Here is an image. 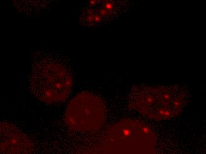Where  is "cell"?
<instances>
[{"instance_id":"1","label":"cell","mask_w":206,"mask_h":154,"mask_svg":"<svg viewBox=\"0 0 206 154\" xmlns=\"http://www.w3.org/2000/svg\"><path fill=\"white\" fill-rule=\"evenodd\" d=\"M73 78L69 65L59 54L40 51L33 59L29 78L33 95L47 104H58L70 95Z\"/></svg>"},{"instance_id":"2","label":"cell","mask_w":206,"mask_h":154,"mask_svg":"<svg viewBox=\"0 0 206 154\" xmlns=\"http://www.w3.org/2000/svg\"><path fill=\"white\" fill-rule=\"evenodd\" d=\"M189 92L176 85L132 88L128 97L130 108L142 116L154 120H165L179 115L186 106Z\"/></svg>"},{"instance_id":"3","label":"cell","mask_w":206,"mask_h":154,"mask_svg":"<svg viewBox=\"0 0 206 154\" xmlns=\"http://www.w3.org/2000/svg\"><path fill=\"white\" fill-rule=\"evenodd\" d=\"M110 151L115 154H152L156 147V136L142 122L126 119L114 124L109 132Z\"/></svg>"},{"instance_id":"4","label":"cell","mask_w":206,"mask_h":154,"mask_svg":"<svg viewBox=\"0 0 206 154\" xmlns=\"http://www.w3.org/2000/svg\"><path fill=\"white\" fill-rule=\"evenodd\" d=\"M107 109L104 101L90 92H81L70 101L65 115L70 129L89 133L100 129L105 124Z\"/></svg>"},{"instance_id":"5","label":"cell","mask_w":206,"mask_h":154,"mask_svg":"<svg viewBox=\"0 0 206 154\" xmlns=\"http://www.w3.org/2000/svg\"><path fill=\"white\" fill-rule=\"evenodd\" d=\"M134 0H88L81 9L79 23L86 28L104 26L124 14Z\"/></svg>"},{"instance_id":"6","label":"cell","mask_w":206,"mask_h":154,"mask_svg":"<svg viewBox=\"0 0 206 154\" xmlns=\"http://www.w3.org/2000/svg\"><path fill=\"white\" fill-rule=\"evenodd\" d=\"M34 147L31 140L16 126L0 122V154H31Z\"/></svg>"},{"instance_id":"7","label":"cell","mask_w":206,"mask_h":154,"mask_svg":"<svg viewBox=\"0 0 206 154\" xmlns=\"http://www.w3.org/2000/svg\"><path fill=\"white\" fill-rule=\"evenodd\" d=\"M23 13L35 17L51 10L57 0H15Z\"/></svg>"}]
</instances>
